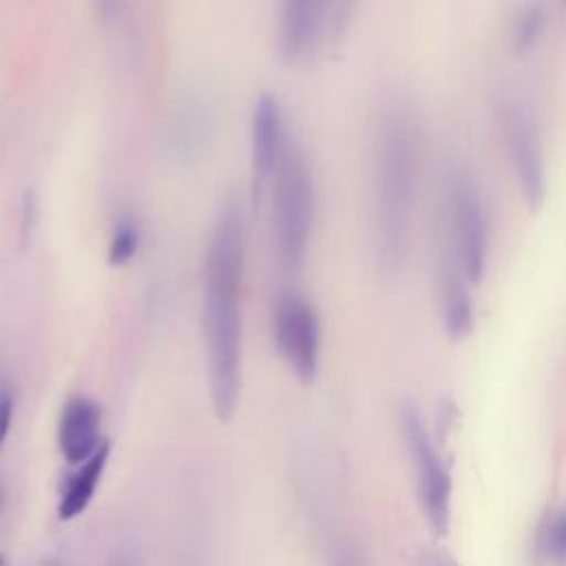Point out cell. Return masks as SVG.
Listing matches in <instances>:
<instances>
[{
  "label": "cell",
  "mask_w": 566,
  "mask_h": 566,
  "mask_svg": "<svg viewBox=\"0 0 566 566\" xmlns=\"http://www.w3.org/2000/svg\"><path fill=\"white\" fill-rule=\"evenodd\" d=\"M245 226L241 206L226 203L212 226L203 268V336L212 411L230 422L241 396Z\"/></svg>",
  "instance_id": "1"
},
{
  "label": "cell",
  "mask_w": 566,
  "mask_h": 566,
  "mask_svg": "<svg viewBox=\"0 0 566 566\" xmlns=\"http://www.w3.org/2000/svg\"><path fill=\"white\" fill-rule=\"evenodd\" d=\"M420 177V126L405 104H389L378 122L374 155V254L382 274L407 256Z\"/></svg>",
  "instance_id": "2"
},
{
  "label": "cell",
  "mask_w": 566,
  "mask_h": 566,
  "mask_svg": "<svg viewBox=\"0 0 566 566\" xmlns=\"http://www.w3.org/2000/svg\"><path fill=\"white\" fill-rule=\"evenodd\" d=\"M272 219L279 263L298 272L314 226V177L303 150L292 142L272 177Z\"/></svg>",
  "instance_id": "3"
},
{
  "label": "cell",
  "mask_w": 566,
  "mask_h": 566,
  "mask_svg": "<svg viewBox=\"0 0 566 566\" xmlns=\"http://www.w3.org/2000/svg\"><path fill=\"white\" fill-rule=\"evenodd\" d=\"M444 248L455 256L467 281L480 283L489 265V210L475 181L462 172L447 188Z\"/></svg>",
  "instance_id": "4"
},
{
  "label": "cell",
  "mask_w": 566,
  "mask_h": 566,
  "mask_svg": "<svg viewBox=\"0 0 566 566\" xmlns=\"http://www.w3.org/2000/svg\"><path fill=\"white\" fill-rule=\"evenodd\" d=\"M500 130L511 172L528 208H539L546 197V159L535 115L520 99L500 106Z\"/></svg>",
  "instance_id": "5"
},
{
  "label": "cell",
  "mask_w": 566,
  "mask_h": 566,
  "mask_svg": "<svg viewBox=\"0 0 566 566\" xmlns=\"http://www.w3.org/2000/svg\"><path fill=\"white\" fill-rule=\"evenodd\" d=\"M402 431L413 460L416 486L429 526L444 535L451 524V475L416 407L402 409Z\"/></svg>",
  "instance_id": "6"
},
{
  "label": "cell",
  "mask_w": 566,
  "mask_h": 566,
  "mask_svg": "<svg viewBox=\"0 0 566 566\" xmlns=\"http://www.w3.org/2000/svg\"><path fill=\"white\" fill-rule=\"evenodd\" d=\"M274 340L296 378L310 385L318 374L321 321L314 305L294 290L276 298Z\"/></svg>",
  "instance_id": "7"
},
{
  "label": "cell",
  "mask_w": 566,
  "mask_h": 566,
  "mask_svg": "<svg viewBox=\"0 0 566 566\" xmlns=\"http://www.w3.org/2000/svg\"><path fill=\"white\" fill-rule=\"evenodd\" d=\"M250 144H252L254 186L265 188L272 181L287 146L292 144V139L287 137L285 117L276 97L272 95L256 97L252 108Z\"/></svg>",
  "instance_id": "8"
},
{
  "label": "cell",
  "mask_w": 566,
  "mask_h": 566,
  "mask_svg": "<svg viewBox=\"0 0 566 566\" xmlns=\"http://www.w3.org/2000/svg\"><path fill=\"white\" fill-rule=\"evenodd\" d=\"M332 0H283L279 18V49L287 62L307 57L327 31Z\"/></svg>",
  "instance_id": "9"
},
{
  "label": "cell",
  "mask_w": 566,
  "mask_h": 566,
  "mask_svg": "<svg viewBox=\"0 0 566 566\" xmlns=\"http://www.w3.org/2000/svg\"><path fill=\"white\" fill-rule=\"evenodd\" d=\"M102 409L88 396H73L64 402L57 420V447L73 467L88 460L104 442L99 438Z\"/></svg>",
  "instance_id": "10"
},
{
  "label": "cell",
  "mask_w": 566,
  "mask_h": 566,
  "mask_svg": "<svg viewBox=\"0 0 566 566\" xmlns=\"http://www.w3.org/2000/svg\"><path fill=\"white\" fill-rule=\"evenodd\" d=\"M469 285L471 283L467 281L455 256L447 248H442L440 274H438L440 314H442L444 332L453 340H462L464 336H469L473 329V323H475Z\"/></svg>",
  "instance_id": "11"
},
{
  "label": "cell",
  "mask_w": 566,
  "mask_h": 566,
  "mask_svg": "<svg viewBox=\"0 0 566 566\" xmlns=\"http://www.w3.org/2000/svg\"><path fill=\"white\" fill-rule=\"evenodd\" d=\"M108 455H111V442L104 440L97 447V451L88 460L77 464V469L66 478V482L60 491V502H57L60 520L69 522L86 511V506L91 504V500L95 495V489L99 486V480L108 464Z\"/></svg>",
  "instance_id": "12"
},
{
  "label": "cell",
  "mask_w": 566,
  "mask_h": 566,
  "mask_svg": "<svg viewBox=\"0 0 566 566\" xmlns=\"http://www.w3.org/2000/svg\"><path fill=\"white\" fill-rule=\"evenodd\" d=\"M546 27H548V15H546L544 4L526 2L515 13V20L511 27V49L517 55L533 53L539 46L544 33H546Z\"/></svg>",
  "instance_id": "13"
},
{
  "label": "cell",
  "mask_w": 566,
  "mask_h": 566,
  "mask_svg": "<svg viewBox=\"0 0 566 566\" xmlns=\"http://www.w3.org/2000/svg\"><path fill=\"white\" fill-rule=\"evenodd\" d=\"M139 248V228L133 217H119L113 226L108 241V261L113 265H126Z\"/></svg>",
  "instance_id": "14"
},
{
  "label": "cell",
  "mask_w": 566,
  "mask_h": 566,
  "mask_svg": "<svg viewBox=\"0 0 566 566\" xmlns=\"http://www.w3.org/2000/svg\"><path fill=\"white\" fill-rule=\"evenodd\" d=\"M537 551L546 562H566V511L555 513L537 537Z\"/></svg>",
  "instance_id": "15"
},
{
  "label": "cell",
  "mask_w": 566,
  "mask_h": 566,
  "mask_svg": "<svg viewBox=\"0 0 566 566\" xmlns=\"http://www.w3.org/2000/svg\"><path fill=\"white\" fill-rule=\"evenodd\" d=\"M13 411H15V398L11 387L0 385V449L11 431V422H13Z\"/></svg>",
  "instance_id": "16"
},
{
  "label": "cell",
  "mask_w": 566,
  "mask_h": 566,
  "mask_svg": "<svg viewBox=\"0 0 566 566\" xmlns=\"http://www.w3.org/2000/svg\"><path fill=\"white\" fill-rule=\"evenodd\" d=\"M418 564L420 566H460L453 555H449L444 548H438V546L424 548L420 553V562Z\"/></svg>",
  "instance_id": "17"
},
{
  "label": "cell",
  "mask_w": 566,
  "mask_h": 566,
  "mask_svg": "<svg viewBox=\"0 0 566 566\" xmlns=\"http://www.w3.org/2000/svg\"><path fill=\"white\" fill-rule=\"evenodd\" d=\"M338 566H356V564H352V562H349V559H343V562H340V564H338Z\"/></svg>",
  "instance_id": "18"
},
{
  "label": "cell",
  "mask_w": 566,
  "mask_h": 566,
  "mask_svg": "<svg viewBox=\"0 0 566 566\" xmlns=\"http://www.w3.org/2000/svg\"><path fill=\"white\" fill-rule=\"evenodd\" d=\"M0 566H4V557L2 555H0Z\"/></svg>",
  "instance_id": "19"
},
{
  "label": "cell",
  "mask_w": 566,
  "mask_h": 566,
  "mask_svg": "<svg viewBox=\"0 0 566 566\" xmlns=\"http://www.w3.org/2000/svg\"><path fill=\"white\" fill-rule=\"evenodd\" d=\"M0 509H2V491H0Z\"/></svg>",
  "instance_id": "20"
},
{
  "label": "cell",
  "mask_w": 566,
  "mask_h": 566,
  "mask_svg": "<svg viewBox=\"0 0 566 566\" xmlns=\"http://www.w3.org/2000/svg\"><path fill=\"white\" fill-rule=\"evenodd\" d=\"M562 4H564V9H566V0H562Z\"/></svg>",
  "instance_id": "21"
},
{
  "label": "cell",
  "mask_w": 566,
  "mask_h": 566,
  "mask_svg": "<svg viewBox=\"0 0 566 566\" xmlns=\"http://www.w3.org/2000/svg\"><path fill=\"white\" fill-rule=\"evenodd\" d=\"M119 566H128V564H119Z\"/></svg>",
  "instance_id": "22"
}]
</instances>
